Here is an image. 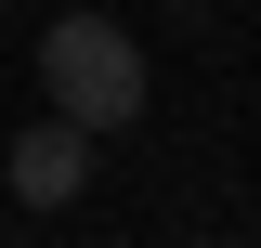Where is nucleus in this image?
Returning <instances> with one entry per match:
<instances>
[{"label":"nucleus","instance_id":"nucleus-1","mask_svg":"<svg viewBox=\"0 0 261 248\" xmlns=\"http://www.w3.org/2000/svg\"><path fill=\"white\" fill-rule=\"evenodd\" d=\"M39 92L65 105V118H92V131H130L144 118V53H130L118 13H53L39 27Z\"/></svg>","mask_w":261,"mask_h":248},{"label":"nucleus","instance_id":"nucleus-2","mask_svg":"<svg viewBox=\"0 0 261 248\" xmlns=\"http://www.w3.org/2000/svg\"><path fill=\"white\" fill-rule=\"evenodd\" d=\"M92 183V118H39V131H13V196H27V209H65V196Z\"/></svg>","mask_w":261,"mask_h":248}]
</instances>
